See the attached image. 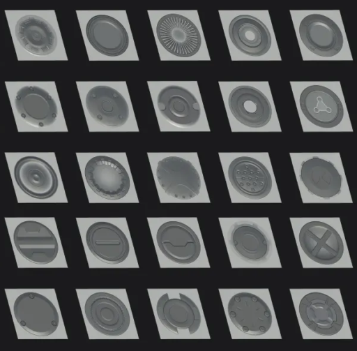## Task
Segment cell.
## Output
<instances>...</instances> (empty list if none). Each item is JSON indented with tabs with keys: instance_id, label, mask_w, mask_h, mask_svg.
I'll use <instances>...</instances> for the list:
<instances>
[{
	"instance_id": "obj_4",
	"label": "cell",
	"mask_w": 357,
	"mask_h": 351,
	"mask_svg": "<svg viewBox=\"0 0 357 351\" xmlns=\"http://www.w3.org/2000/svg\"><path fill=\"white\" fill-rule=\"evenodd\" d=\"M298 313L307 329L323 336L337 334L344 322L337 302L329 295L318 292H310L301 299Z\"/></svg>"
},
{
	"instance_id": "obj_5",
	"label": "cell",
	"mask_w": 357,
	"mask_h": 351,
	"mask_svg": "<svg viewBox=\"0 0 357 351\" xmlns=\"http://www.w3.org/2000/svg\"><path fill=\"white\" fill-rule=\"evenodd\" d=\"M232 324L243 333L257 336L265 334L273 324L268 304L258 295L241 292L233 295L227 304Z\"/></svg>"
},
{
	"instance_id": "obj_1",
	"label": "cell",
	"mask_w": 357,
	"mask_h": 351,
	"mask_svg": "<svg viewBox=\"0 0 357 351\" xmlns=\"http://www.w3.org/2000/svg\"><path fill=\"white\" fill-rule=\"evenodd\" d=\"M15 318L25 331L37 336L52 334L59 323L58 311L53 303L38 292L19 295L13 304Z\"/></svg>"
},
{
	"instance_id": "obj_15",
	"label": "cell",
	"mask_w": 357,
	"mask_h": 351,
	"mask_svg": "<svg viewBox=\"0 0 357 351\" xmlns=\"http://www.w3.org/2000/svg\"><path fill=\"white\" fill-rule=\"evenodd\" d=\"M86 245L98 259L115 264L123 262L130 252V244L124 232L108 222H96L86 233Z\"/></svg>"
},
{
	"instance_id": "obj_16",
	"label": "cell",
	"mask_w": 357,
	"mask_h": 351,
	"mask_svg": "<svg viewBox=\"0 0 357 351\" xmlns=\"http://www.w3.org/2000/svg\"><path fill=\"white\" fill-rule=\"evenodd\" d=\"M228 104L234 117L250 128L266 126L272 116V107L267 97L251 86L234 88L229 96Z\"/></svg>"
},
{
	"instance_id": "obj_19",
	"label": "cell",
	"mask_w": 357,
	"mask_h": 351,
	"mask_svg": "<svg viewBox=\"0 0 357 351\" xmlns=\"http://www.w3.org/2000/svg\"><path fill=\"white\" fill-rule=\"evenodd\" d=\"M161 114L171 123L180 127L195 125L201 114L199 104L187 89L169 85L162 89L157 98Z\"/></svg>"
},
{
	"instance_id": "obj_10",
	"label": "cell",
	"mask_w": 357,
	"mask_h": 351,
	"mask_svg": "<svg viewBox=\"0 0 357 351\" xmlns=\"http://www.w3.org/2000/svg\"><path fill=\"white\" fill-rule=\"evenodd\" d=\"M13 173L20 189L33 198L48 199L58 189L59 179L55 170L41 158L26 156L20 158Z\"/></svg>"
},
{
	"instance_id": "obj_22",
	"label": "cell",
	"mask_w": 357,
	"mask_h": 351,
	"mask_svg": "<svg viewBox=\"0 0 357 351\" xmlns=\"http://www.w3.org/2000/svg\"><path fill=\"white\" fill-rule=\"evenodd\" d=\"M169 299L167 293L162 295L156 305L160 321L168 330L178 334V329L195 333L201 324V314L195 303L186 295Z\"/></svg>"
},
{
	"instance_id": "obj_13",
	"label": "cell",
	"mask_w": 357,
	"mask_h": 351,
	"mask_svg": "<svg viewBox=\"0 0 357 351\" xmlns=\"http://www.w3.org/2000/svg\"><path fill=\"white\" fill-rule=\"evenodd\" d=\"M299 34L305 46L318 56H335L343 46L340 27L333 20L321 14L305 16L300 23Z\"/></svg>"
},
{
	"instance_id": "obj_23",
	"label": "cell",
	"mask_w": 357,
	"mask_h": 351,
	"mask_svg": "<svg viewBox=\"0 0 357 351\" xmlns=\"http://www.w3.org/2000/svg\"><path fill=\"white\" fill-rule=\"evenodd\" d=\"M15 36L29 52L37 56L52 53L57 45V36L53 27L44 18L28 15L20 17L15 25Z\"/></svg>"
},
{
	"instance_id": "obj_18",
	"label": "cell",
	"mask_w": 357,
	"mask_h": 351,
	"mask_svg": "<svg viewBox=\"0 0 357 351\" xmlns=\"http://www.w3.org/2000/svg\"><path fill=\"white\" fill-rule=\"evenodd\" d=\"M86 34L91 45L105 56H120L129 45L126 28L119 20L107 15L92 17L86 24Z\"/></svg>"
},
{
	"instance_id": "obj_12",
	"label": "cell",
	"mask_w": 357,
	"mask_h": 351,
	"mask_svg": "<svg viewBox=\"0 0 357 351\" xmlns=\"http://www.w3.org/2000/svg\"><path fill=\"white\" fill-rule=\"evenodd\" d=\"M229 180L241 195L252 200L266 197L272 188L271 175L265 165L250 156L234 159L228 168Z\"/></svg>"
},
{
	"instance_id": "obj_2",
	"label": "cell",
	"mask_w": 357,
	"mask_h": 351,
	"mask_svg": "<svg viewBox=\"0 0 357 351\" xmlns=\"http://www.w3.org/2000/svg\"><path fill=\"white\" fill-rule=\"evenodd\" d=\"M84 175L91 189L107 200H120L129 191L130 180L128 172L112 157H93L86 164Z\"/></svg>"
},
{
	"instance_id": "obj_3",
	"label": "cell",
	"mask_w": 357,
	"mask_h": 351,
	"mask_svg": "<svg viewBox=\"0 0 357 351\" xmlns=\"http://www.w3.org/2000/svg\"><path fill=\"white\" fill-rule=\"evenodd\" d=\"M84 312L89 324L98 332L109 336L124 334L130 317L123 301L115 295L98 292L89 297Z\"/></svg>"
},
{
	"instance_id": "obj_17",
	"label": "cell",
	"mask_w": 357,
	"mask_h": 351,
	"mask_svg": "<svg viewBox=\"0 0 357 351\" xmlns=\"http://www.w3.org/2000/svg\"><path fill=\"white\" fill-rule=\"evenodd\" d=\"M86 106L98 123L109 127H120L129 117V107L123 95L105 85L91 88L86 96Z\"/></svg>"
},
{
	"instance_id": "obj_21",
	"label": "cell",
	"mask_w": 357,
	"mask_h": 351,
	"mask_svg": "<svg viewBox=\"0 0 357 351\" xmlns=\"http://www.w3.org/2000/svg\"><path fill=\"white\" fill-rule=\"evenodd\" d=\"M15 105L22 119L37 127L52 125L57 117L56 102L46 90L38 86H24L20 89Z\"/></svg>"
},
{
	"instance_id": "obj_11",
	"label": "cell",
	"mask_w": 357,
	"mask_h": 351,
	"mask_svg": "<svg viewBox=\"0 0 357 351\" xmlns=\"http://www.w3.org/2000/svg\"><path fill=\"white\" fill-rule=\"evenodd\" d=\"M156 241L165 256L178 264H190L200 255L201 244L197 235L181 222L162 224L157 231Z\"/></svg>"
},
{
	"instance_id": "obj_20",
	"label": "cell",
	"mask_w": 357,
	"mask_h": 351,
	"mask_svg": "<svg viewBox=\"0 0 357 351\" xmlns=\"http://www.w3.org/2000/svg\"><path fill=\"white\" fill-rule=\"evenodd\" d=\"M229 36L234 46L249 56H262L271 45V36L267 27L249 15H238L231 21Z\"/></svg>"
},
{
	"instance_id": "obj_6",
	"label": "cell",
	"mask_w": 357,
	"mask_h": 351,
	"mask_svg": "<svg viewBox=\"0 0 357 351\" xmlns=\"http://www.w3.org/2000/svg\"><path fill=\"white\" fill-rule=\"evenodd\" d=\"M13 241L22 257L38 264L50 263L59 251L58 241L52 231L35 221H26L17 225Z\"/></svg>"
},
{
	"instance_id": "obj_24",
	"label": "cell",
	"mask_w": 357,
	"mask_h": 351,
	"mask_svg": "<svg viewBox=\"0 0 357 351\" xmlns=\"http://www.w3.org/2000/svg\"><path fill=\"white\" fill-rule=\"evenodd\" d=\"M300 178L307 191L330 198L341 191L342 177L331 161L314 156L301 164Z\"/></svg>"
},
{
	"instance_id": "obj_8",
	"label": "cell",
	"mask_w": 357,
	"mask_h": 351,
	"mask_svg": "<svg viewBox=\"0 0 357 351\" xmlns=\"http://www.w3.org/2000/svg\"><path fill=\"white\" fill-rule=\"evenodd\" d=\"M299 243L305 255L321 264L338 262L344 253V243L339 233L328 224L310 221L301 229Z\"/></svg>"
},
{
	"instance_id": "obj_25",
	"label": "cell",
	"mask_w": 357,
	"mask_h": 351,
	"mask_svg": "<svg viewBox=\"0 0 357 351\" xmlns=\"http://www.w3.org/2000/svg\"><path fill=\"white\" fill-rule=\"evenodd\" d=\"M229 243L234 252L248 262L264 261L270 242L264 232L254 223L237 222L231 227Z\"/></svg>"
},
{
	"instance_id": "obj_14",
	"label": "cell",
	"mask_w": 357,
	"mask_h": 351,
	"mask_svg": "<svg viewBox=\"0 0 357 351\" xmlns=\"http://www.w3.org/2000/svg\"><path fill=\"white\" fill-rule=\"evenodd\" d=\"M300 106L307 119L324 128L337 126L344 116V107L339 97L321 85L304 89L300 96Z\"/></svg>"
},
{
	"instance_id": "obj_9",
	"label": "cell",
	"mask_w": 357,
	"mask_h": 351,
	"mask_svg": "<svg viewBox=\"0 0 357 351\" xmlns=\"http://www.w3.org/2000/svg\"><path fill=\"white\" fill-rule=\"evenodd\" d=\"M156 34L167 51L180 57L195 55L202 44L197 27L190 20L179 14L162 16L158 22Z\"/></svg>"
},
{
	"instance_id": "obj_7",
	"label": "cell",
	"mask_w": 357,
	"mask_h": 351,
	"mask_svg": "<svg viewBox=\"0 0 357 351\" xmlns=\"http://www.w3.org/2000/svg\"><path fill=\"white\" fill-rule=\"evenodd\" d=\"M156 177L164 191L176 199L190 200L199 193V174L192 163L183 158L172 156L158 161Z\"/></svg>"
}]
</instances>
